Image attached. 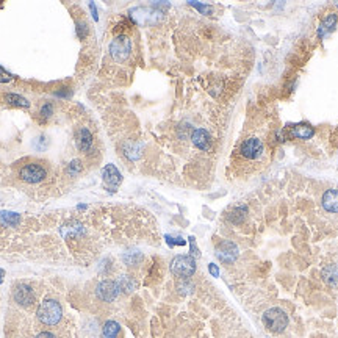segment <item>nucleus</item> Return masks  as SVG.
Instances as JSON below:
<instances>
[{"label": "nucleus", "mask_w": 338, "mask_h": 338, "mask_svg": "<svg viewBox=\"0 0 338 338\" xmlns=\"http://www.w3.org/2000/svg\"><path fill=\"white\" fill-rule=\"evenodd\" d=\"M132 52V41L127 35H119L110 44V55L116 61H125Z\"/></svg>", "instance_id": "obj_4"}, {"label": "nucleus", "mask_w": 338, "mask_h": 338, "mask_svg": "<svg viewBox=\"0 0 338 338\" xmlns=\"http://www.w3.org/2000/svg\"><path fill=\"white\" fill-rule=\"evenodd\" d=\"M263 324L265 327L268 329L269 332L272 334H280L284 332L285 329L288 327V315L282 310V309H277V307H272L269 310L265 312L263 315Z\"/></svg>", "instance_id": "obj_2"}, {"label": "nucleus", "mask_w": 338, "mask_h": 338, "mask_svg": "<svg viewBox=\"0 0 338 338\" xmlns=\"http://www.w3.org/2000/svg\"><path fill=\"white\" fill-rule=\"evenodd\" d=\"M103 338H107V337H103Z\"/></svg>", "instance_id": "obj_36"}, {"label": "nucleus", "mask_w": 338, "mask_h": 338, "mask_svg": "<svg viewBox=\"0 0 338 338\" xmlns=\"http://www.w3.org/2000/svg\"><path fill=\"white\" fill-rule=\"evenodd\" d=\"M53 113V105L52 103H46V105H43L41 108V116L43 118H50Z\"/></svg>", "instance_id": "obj_28"}, {"label": "nucleus", "mask_w": 338, "mask_h": 338, "mask_svg": "<svg viewBox=\"0 0 338 338\" xmlns=\"http://www.w3.org/2000/svg\"><path fill=\"white\" fill-rule=\"evenodd\" d=\"M85 233H86L85 225L77 219H69L60 227V235L64 240H75V238L83 237Z\"/></svg>", "instance_id": "obj_9"}, {"label": "nucleus", "mask_w": 338, "mask_h": 338, "mask_svg": "<svg viewBox=\"0 0 338 338\" xmlns=\"http://www.w3.org/2000/svg\"><path fill=\"white\" fill-rule=\"evenodd\" d=\"M19 175L25 183H39L47 177V171L41 165L30 163V165H25L21 169Z\"/></svg>", "instance_id": "obj_5"}, {"label": "nucleus", "mask_w": 338, "mask_h": 338, "mask_svg": "<svg viewBox=\"0 0 338 338\" xmlns=\"http://www.w3.org/2000/svg\"><path fill=\"white\" fill-rule=\"evenodd\" d=\"M238 247L235 243H232V241H222V243L218 244L216 247V257L225 265H230L238 259Z\"/></svg>", "instance_id": "obj_8"}, {"label": "nucleus", "mask_w": 338, "mask_h": 338, "mask_svg": "<svg viewBox=\"0 0 338 338\" xmlns=\"http://www.w3.org/2000/svg\"><path fill=\"white\" fill-rule=\"evenodd\" d=\"M337 22H338V16L337 14H334V13L332 14H327L326 18L321 21L319 27H318V36L319 38H326L335 28Z\"/></svg>", "instance_id": "obj_15"}, {"label": "nucleus", "mask_w": 338, "mask_h": 338, "mask_svg": "<svg viewBox=\"0 0 338 338\" xmlns=\"http://www.w3.org/2000/svg\"><path fill=\"white\" fill-rule=\"evenodd\" d=\"M82 169H83V166H82V162H80V160H72L66 168V174L75 177L77 174L82 172Z\"/></svg>", "instance_id": "obj_25"}, {"label": "nucleus", "mask_w": 338, "mask_h": 338, "mask_svg": "<svg viewBox=\"0 0 338 338\" xmlns=\"http://www.w3.org/2000/svg\"><path fill=\"white\" fill-rule=\"evenodd\" d=\"M38 319L41 321L44 326H55L60 323L63 318V309L61 304L55 299H44L39 304L38 312H36Z\"/></svg>", "instance_id": "obj_1"}, {"label": "nucleus", "mask_w": 338, "mask_h": 338, "mask_svg": "<svg viewBox=\"0 0 338 338\" xmlns=\"http://www.w3.org/2000/svg\"><path fill=\"white\" fill-rule=\"evenodd\" d=\"M102 177H103V182L111 188L119 187L121 182H122V175H121V172L118 171V168L115 165H107L105 168H103Z\"/></svg>", "instance_id": "obj_13"}, {"label": "nucleus", "mask_w": 338, "mask_h": 338, "mask_svg": "<svg viewBox=\"0 0 338 338\" xmlns=\"http://www.w3.org/2000/svg\"><path fill=\"white\" fill-rule=\"evenodd\" d=\"M246 215H247V208H246V205H241V207H237V208H233V210L229 213V216H227V219L232 222V224H235V225H238V224H241L244 221V218H246Z\"/></svg>", "instance_id": "obj_19"}, {"label": "nucleus", "mask_w": 338, "mask_h": 338, "mask_svg": "<svg viewBox=\"0 0 338 338\" xmlns=\"http://www.w3.org/2000/svg\"><path fill=\"white\" fill-rule=\"evenodd\" d=\"M119 285L115 280H102L100 284L96 287V294L103 302H113L119 294Z\"/></svg>", "instance_id": "obj_7"}, {"label": "nucleus", "mask_w": 338, "mask_h": 338, "mask_svg": "<svg viewBox=\"0 0 338 338\" xmlns=\"http://www.w3.org/2000/svg\"><path fill=\"white\" fill-rule=\"evenodd\" d=\"M177 291H179L182 296H188L194 291V285H193L188 279H182L179 284H177Z\"/></svg>", "instance_id": "obj_24"}, {"label": "nucleus", "mask_w": 338, "mask_h": 338, "mask_svg": "<svg viewBox=\"0 0 338 338\" xmlns=\"http://www.w3.org/2000/svg\"><path fill=\"white\" fill-rule=\"evenodd\" d=\"M121 332V326L116 323V321H107L103 324V337L107 338H116V335Z\"/></svg>", "instance_id": "obj_23"}, {"label": "nucleus", "mask_w": 338, "mask_h": 338, "mask_svg": "<svg viewBox=\"0 0 338 338\" xmlns=\"http://www.w3.org/2000/svg\"><path fill=\"white\" fill-rule=\"evenodd\" d=\"M3 276H5V271L3 269H0V284L3 282Z\"/></svg>", "instance_id": "obj_35"}, {"label": "nucleus", "mask_w": 338, "mask_h": 338, "mask_svg": "<svg viewBox=\"0 0 338 338\" xmlns=\"http://www.w3.org/2000/svg\"><path fill=\"white\" fill-rule=\"evenodd\" d=\"M165 238H166V241H168L169 246H175V244L183 246V244H185V240H182V238H172L171 235H166Z\"/></svg>", "instance_id": "obj_29"}, {"label": "nucleus", "mask_w": 338, "mask_h": 338, "mask_svg": "<svg viewBox=\"0 0 338 338\" xmlns=\"http://www.w3.org/2000/svg\"><path fill=\"white\" fill-rule=\"evenodd\" d=\"M191 141L200 150H208L212 147V136L205 128H196V130H193Z\"/></svg>", "instance_id": "obj_11"}, {"label": "nucleus", "mask_w": 338, "mask_h": 338, "mask_svg": "<svg viewBox=\"0 0 338 338\" xmlns=\"http://www.w3.org/2000/svg\"><path fill=\"white\" fill-rule=\"evenodd\" d=\"M118 285H119V290L124 293H132L133 290L136 288V282L132 276H121L118 280Z\"/></svg>", "instance_id": "obj_20"}, {"label": "nucleus", "mask_w": 338, "mask_h": 338, "mask_svg": "<svg viewBox=\"0 0 338 338\" xmlns=\"http://www.w3.org/2000/svg\"><path fill=\"white\" fill-rule=\"evenodd\" d=\"M315 135V130H313V127L310 124H296L291 128V136L294 138H299V140H310L312 136Z\"/></svg>", "instance_id": "obj_17"}, {"label": "nucleus", "mask_w": 338, "mask_h": 338, "mask_svg": "<svg viewBox=\"0 0 338 338\" xmlns=\"http://www.w3.org/2000/svg\"><path fill=\"white\" fill-rule=\"evenodd\" d=\"M5 102H8L10 105H14V107H24V108L30 107V102L25 97H22V96H18V94H6Z\"/></svg>", "instance_id": "obj_22"}, {"label": "nucleus", "mask_w": 338, "mask_h": 338, "mask_svg": "<svg viewBox=\"0 0 338 338\" xmlns=\"http://www.w3.org/2000/svg\"><path fill=\"white\" fill-rule=\"evenodd\" d=\"M86 31H88V28H86V24H83V22L77 24V35H78V38H85Z\"/></svg>", "instance_id": "obj_31"}, {"label": "nucleus", "mask_w": 338, "mask_h": 338, "mask_svg": "<svg viewBox=\"0 0 338 338\" xmlns=\"http://www.w3.org/2000/svg\"><path fill=\"white\" fill-rule=\"evenodd\" d=\"M171 272L179 279H188L196 272V260L191 255H177L171 262Z\"/></svg>", "instance_id": "obj_3"}, {"label": "nucleus", "mask_w": 338, "mask_h": 338, "mask_svg": "<svg viewBox=\"0 0 338 338\" xmlns=\"http://www.w3.org/2000/svg\"><path fill=\"white\" fill-rule=\"evenodd\" d=\"M0 222L6 227H16L21 222V216L14 212H0Z\"/></svg>", "instance_id": "obj_18"}, {"label": "nucleus", "mask_w": 338, "mask_h": 338, "mask_svg": "<svg viewBox=\"0 0 338 338\" xmlns=\"http://www.w3.org/2000/svg\"><path fill=\"white\" fill-rule=\"evenodd\" d=\"M321 277L331 287H338V265H327L321 271Z\"/></svg>", "instance_id": "obj_16"}, {"label": "nucleus", "mask_w": 338, "mask_h": 338, "mask_svg": "<svg viewBox=\"0 0 338 338\" xmlns=\"http://www.w3.org/2000/svg\"><path fill=\"white\" fill-rule=\"evenodd\" d=\"M122 260L125 265H128V266H136V265H140L141 260H143V254L138 252V251H128L122 255Z\"/></svg>", "instance_id": "obj_21"}, {"label": "nucleus", "mask_w": 338, "mask_h": 338, "mask_svg": "<svg viewBox=\"0 0 338 338\" xmlns=\"http://www.w3.org/2000/svg\"><path fill=\"white\" fill-rule=\"evenodd\" d=\"M13 80V75L10 74V72H6L2 66H0V82L2 83H8Z\"/></svg>", "instance_id": "obj_27"}, {"label": "nucleus", "mask_w": 338, "mask_h": 338, "mask_svg": "<svg viewBox=\"0 0 338 338\" xmlns=\"http://www.w3.org/2000/svg\"><path fill=\"white\" fill-rule=\"evenodd\" d=\"M323 208L329 213H338V191L337 190H327L323 199H321Z\"/></svg>", "instance_id": "obj_14"}, {"label": "nucleus", "mask_w": 338, "mask_h": 338, "mask_svg": "<svg viewBox=\"0 0 338 338\" xmlns=\"http://www.w3.org/2000/svg\"><path fill=\"white\" fill-rule=\"evenodd\" d=\"M190 246H191V254L193 257H200V252H199V249L196 246V240L194 237H190Z\"/></svg>", "instance_id": "obj_30"}, {"label": "nucleus", "mask_w": 338, "mask_h": 338, "mask_svg": "<svg viewBox=\"0 0 338 338\" xmlns=\"http://www.w3.org/2000/svg\"><path fill=\"white\" fill-rule=\"evenodd\" d=\"M75 146L80 152H88L93 147V135L88 128L82 127L75 132Z\"/></svg>", "instance_id": "obj_12"}, {"label": "nucleus", "mask_w": 338, "mask_h": 338, "mask_svg": "<svg viewBox=\"0 0 338 338\" xmlns=\"http://www.w3.org/2000/svg\"><path fill=\"white\" fill-rule=\"evenodd\" d=\"M265 146L259 138H249L244 140L240 146V154L247 160H257L263 155Z\"/></svg>", "instance_id": "obj_6"}, {"label": "nucleus", "mask_w": 338, "mask_h": 338, "mask_svg": "<svg viewBox=\"0 0 338 338\" xmlns=\"http://www.w3.org/2000/svg\"><path fill=\"white\" fill-rule=\"evenodd\" d=\"M190 5L191 6H194L196 10H199L200 13L202 14H212V11H213V8L210 6V5H202V3H197V2H190Z\"/></svg>", "instance_id": "obj_26"}, {"label": "nucleus", "mask_w": 338, "mask_h": 338, "mask_svg": "<svg viewBox=\"0 0 338 338\" xmlns=\"http://www.w3.org/2000/svg\"><path fill=\"white\" fill-rule=\"evenodd\" d=\"M35 338H56V337H55V335H53L52 332H47V331H46V332H41V334H38V335H36Z\"/></svg>", "instance_id": "obj_33"}, {"label": "nucleus", "mask_w": 338, "mask_h": 338, "mask_svg": "<svg viewBox=\"0 0 338 338\" xmlns=\"http://www.w3.org/2000/svg\"><path fill=\"white\" fill-rule=\"evenodd\" d=\"M90 8H91V11H93V18H94V21H97L99 19V14H97V10H96V5L91 2L90 3Z\"/></svg>", "instance_id": "obj_34"}, {"label": "nucleus", "mask_w": 338, "mask_h": 338, "mask_svg": "<svg viewBox=\"0 0 338 338\" xmlns=\"http://www.w3.org/2000/svg\"><path fill=\"white\" fill-rule=\"evenodd\" d=\"M13 296H14V301L18 302L19 305H22V307H28V305H31L35 302L33 288H31L30 285H25V284L16 285Z\"/></svg>", "instance_id": "obj_10"}, {"label": "nucleus", "mask_w": 338, "mask_h": 338, "mask_svg": "<svg viewBox=\"0 0 338 338\" xmlns=\"http://www.w3.org/2000/svg\"><path fill=\"white\" fill-rule=\"evenodd\" d=\"M208 271H210V274H212L213 277H219V268L216 266L215 263H210V265H208Z\"/></svg>", "instance_id": "obj_32"}]
</instances>
